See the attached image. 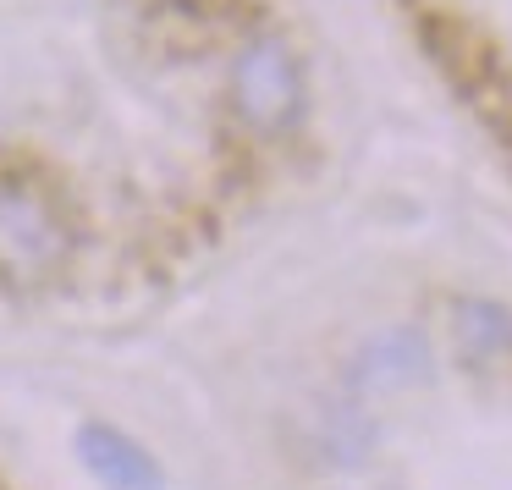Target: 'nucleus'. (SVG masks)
Masks as SVG:
<instances>
[{"mask_svg":"<svg viewBox=\"0 0 512 490\" xmlns=\"http://www.w3.org/2000/svg\"><path fill=\"white\" fill-rule=\"evenodd\" d=\"M72 248L67 221L56 215V204L28 182H0V270L17 281H39L50 270H61Z\"/></svg>","mask_w":512,"mask_h":490,"instance_id":"1","label":"nucleus"},{"mask_svg":"<svg viewBox=\"0 0 512 490\" xmlns=\"http://www.w3.org/2000/svg\"><path fill=\"white\" fill-rule=\"evenodd\" d=\"M232 105L254 133H281L303 111V67L287 39H254L232 67Z\"/></svg>","mask_w":512,"mask_h":490,"instance_id":"2","label":"nucleus"},{"mask_svg":"<svg viewBox=\"0 0 512 490\" xmlns=\"http://www.w3.org/2000/svg\"><path fill=\"white\" fill-rule=\"evenodd\" d=\"M78 457L105 490H160V463L111 424H83L78 430Z\"/></svg>","mask_w":512,"mask_h":490,"instance_id":"3","label":"nucleus"},{"mask_svg":"<svg viewBox=\"0 0 512 490\" xmlns=\"http://www.w3.org/2000/svg\"><path fill=\"white\" fill-rule=\"evenodd\" d=\"M364 380H375V386H408V380L424 375V342L413 331H386L375 336V347H369V364L358 369Z\"/></svg>","mask_w":512,"mask_h":490,"instance_id":"4","label":"nucleus"},{"mask_svg":"<svg viewBox=\"0 0 512 490\" xmlns=\"http://www.w3.org/2000/svg\"><path fill=\"white\" fill-rule=\"evenodd\" d=\"M457 342L468 353H507L512 347V309L485 298H463L457 303Z\"/></svg>","mask_w":512,"mask_h":490,"instance_id":"5","label":"nucleus"}]
</instances>
